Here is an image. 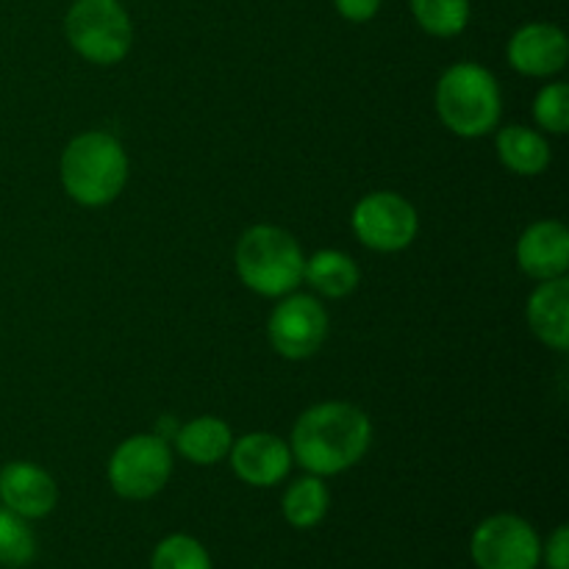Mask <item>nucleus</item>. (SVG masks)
Instances as JSON below:
<instances>
[{"label": "nucleus", "instance_id": "obj_1", "mask_svg": "<svg viewBox=\"0 0 569 569\" xmlns=\"http://www.w3.org/2000/svg\"><path fill=\"white\" fill-rule=\"evenodd\" d=\"M372 442L370 417L356 406L333 403L311 406L292 428V459L311 476H339L350 470Z\"/></svg>", "mask_w": 569, "mask_h": 569}, {"label": "nucleus", "instance_id": "obj_2", "mask_svg": "<svg viewBox=\"0 0 569 569\" xmlns=\"http://www.w3.org/2000/svg\"><path fill=\"white\" fill-rule=\"evenodd\" d=\"M59 176L76 203L89 209L111 203L128 181L126 148L106 131L81 133L61 153Z\"/></svg>", "mask_w": 569, "mask_h": 569}, {"label": "nucleus", "instance_id": "obj_3", "mask_svg": "<svg viewBox=\"0 0 569 569\" xmlns=\"http://www.w3.org/2000/svg\"><path fill=\"white\" fill-rule=\"evenodd\" d=\"M303 250L278 226H253L237 242V272L250 292L283 298L303 283Z\"/></svg>", "mask_w": 569, "mask_h": 569}, {"label": "nucleus", "instance_id": "obj_4", "mask_svg": "<svg viewBox=\"0 0 569 569\" xmlns=\"http://www.w3.org/2000/svg\"><path fill=\"white\" fill-rule=\"evenodd\" d=\"M500 87L487 67L459 61L437 83V114L456 137L476 139L500 122Z\"/></svg>", "mask_w": 569, "mask_h": 569}, {"label": "nucleus", "instance_id": "obj_5", "mask_svg": "<svg viewBox=\"0 0 569 569\" xmlns=\"http://www.w3.org/2000/svg\"><path fill=\"white\" fill-rule=\"evenodd\" d=\"M72 50L92 64H117L133 39L131 17L120 0H76L64 20Z\"/></svg>", "mask_w": 569, "mask_h": 569}, {"label": "nucleus", "instance_id": "obj_6", "mask_svg": "<svg viewBox=\"0 0 569 569\" xmlns=\"http://www.w3.org/2000/svg\"><path fill=\"white\" fill-rule=\"evenodd\" d=\"M172 476L170 445L159 433H137L111 453L109 483L120 498L150 500Z\"/></svg>", "mask_w": 569, "mask_h": 569}, {"label": "nucleus", "instance_id": "obj_7", "mask_svg": "<svg viewBox=\"0 0 569 569\" xmlns=\"http://www.w3.org/2000/svg\"><path fill=\"white\" fill-rule=\"evenodd\" d=\"M470 556L478 569H537L542 542L522 517L495 515L472 533Z\"/></svg>", "mask_w": 569, "mask_h": 569}, {"label": "nucleus", "instance_id": "obj_8", "mask_svg": "<svg viewBox=\"0 0 569 569\" xmlns=\"http://www.w3.org/2000/svg\"><path fill=\"white\" fill-rule=\"evenodd\" d=\"M353 231L361 244L378 253H398L420 231L417 209L398 192H372L353 209Z\"/></svg>", "mask_w": 569, "mask_h": 569}, {"label": "nucleus", "instance_id": "obj_9", "mask_svg": "<svg viewBox=\"0 0 569 569\" xmlns=\"http://www.w3.org/2000/svg\"><path fill=\"white\" fill-rule=\"evenodd\" d=\"M272 350L283 359H309L328 337V315L311 295H292L272 309L267 322Z\"/></svg>", "mask_w": 569, "mask_h": 569}, {"label": "nucleus", "instance_id": "obj_10", "mask_svg": "<svg viewBox=\"0 0 569 569\" xmlns=\"http://www.w3.org/2000/svg\"><path fill=\"white\" fill-rule=\"evenodd\" d=\"M567 33L553 22H528L509 39V64L528 78L556 76L567 67Z\"/></svg>", "mask_w": 569, "mask_h": 569}, {"label": "nucleus", "instance_id": "obj_11", "mask_svg": "<svg viewBox=\"0 0 569 569\" xmlns=\"http://www.w3.org/2000/svg\"><path fill=\"white\" fill-rule=\"evenodd\" d=\"M231 467L250 487H276L289 476L292 450L276 433H244L231 445Z\"/></svg>", "mask_w": 569, "mask_h": 569}, {"label": "nucleus", "instance_id": "obj_12", "mask_svg": "<svg viewBox=\"0 0 569 569\" xmlns=\"http://www.w3.org/2000/svg\"><path fill=\"white\" fill-rule=\"evenodd\" d=\"M0 500L26 520H42L59 503V487L42 467L31 461H11L0 470Z\"/></svg>", "mask_w": 569, "mask_h": 569}, {"label": "nucleus", "instance_id": "obj_13", "mask_svg": "<svg viewBox=\"0 0 569 569\" xmlns=\"http://www.w3.org/2000/svg\"><path fill=\"white\" fill-rule=\"evenodd\" d=\"M517 267L537 281L567 276L569 231L565 222L542 220L526 228L517 242Z\"/></svg>", "mask_w": 569, "mask_h": 569}, {"label": "nucleus", "instance_id": "obj_14", "mask_svg": "<svg viewBox=\"0 0 569 569\" xmlns=\"http://www.w3.org/2000/svg\"><path fill=\"white\" fill-rule=\"evenodd\" d=\"M528 326L548 348H569V281L567 276L548 278L528 298Z\"/></svg>", "mask_w": 569, "mask_h": 569}, {"label": "nucleus", "instance_id": "obj_15", "mask_svg": "<svg viewBox=\"0 0 569 569\" xmlns=\"http://www.w3.org/2000/svg\"><path fill=\"white\" fill-rule=\"evenodd\" d=\"M176 448L183 459H189L192 465L209 467L217 461L226 459L231 453L233 433L228 428V422H222L220 417H198V420H189L187 426H181L176 431Z\"/></svg>", "mask_w": 569, "mask_h": 569}, {"label": "nucleus", "instance_id": "obj_16", "mask_svg": "<svg viewBox=\"0 0 569 569\" xmlns=\"http://www.w3.org/2000/svg\"><path fill=\"white\" fill-rule=\"evenodd\" d=\"M498 156L517 176H539L550 164V144L531 128L506 126L498 131Z\"/></svg>", "mask_w": 569, "mask_h": 569}, {"label": "nucleus", "instance_id": "obj_17", "mask_svg": "<svg viewBox=\"0 0 569 569\" xmlns=\"http://www.w3.org/2000/svg\"><path fill=\"white\" fill-rule=\"evenodd\" d=\"M359 267L342 250H320L311 259H306L303 281L309 283L315 292L326 295V298H345L359 287Z\"/></svg>", "mask_w": 569, "mask_h": 569}, {"label": "nucleus", "instance_id": "obj_18", "mask_svg": "<svg viewBox=\"0 0 569 569\" xmlns=\"http://www.w3.org/2000/svg\"><path fill=\"white\" fill-rule=\"evenodd\" d=\"M328 503H331V495H328V487L322 483V478L306 476L298 478V481L287 489L281 509L289 526L315 528L317 522H322V517L328 515Z\"/></svg>", "mask_w": 569, "mask_h": 569}, {"label": "nucleus", "instance_id": "obj_19", "mask_svg": "<svg viewBox=\"0 0 569 569\" xmlns=\"http://www.w3.org/2000/svg\"><path fill=\"white\" fill-rule=\"evenodd\" d=\"M417 26L439 39L459 37L470 22V0H409Z\"/></svg>", "mask_w": 569, "mask_h": 569}, {"label": "nucleus", "instance_id": "obj_20", "mask_svg": "<svg viewBox=\"0 0 569 569\" xmlns=\"http://www.w3.org/2000/svg\"><path fill=\"white\" fill-rule=\"evenodd\" d=\"M33 553H37V539L26 517L0 506V567L20 569L31 565Z\"/></svg>", "mask_w": 569, "mask_h": 569}, {"label": "nucleus", "instance_id": "obj_21", "mask_svg": "<svg viewBox=\"0 0 569 569\" xmlns=\"http://www.w3.org/2000/svg\"><path fill=\"white\" fill-rule=\"evenodd\" d=\"M150 569H211V559L198 539L172 533L156 545Z\"/></svg>", "mask_w": 569, "mask_h": 569}, {"label": "nucleus", "instance_id": "obj_22", "mask_svg": "<svg viewBox=\"0 0 569 569\" xmlns=\"http://www.w3.org/2000/svg\"><path fill=\"white\" fill-rule=\"evenodd\" d=\"M533 117L550 133L569 131V87L567 83H548L539 89L533 100Z\"/></svg>", "mask_w": 569, "mask_h": 569}, {"label": "nucleus", "instance_id": "obj_23", "mask_svg": "<svg viewBox=\"0 0 569 569\" xmlns=\"http://www.w3.org/2000/svg\"><path fill=\"white\" fill-rule=\"evenodd\" d=\"M545 561H548V569H569V528L567 526L556 528L553 537L548 539Z\"/></svg>", "mask_w": 569, "mask_h": 569}, {"label": "nucleus", "instance_id": "obj_24", "mask_svg": "<svg viewBox=\"0 0 569 569\" xmlns=\"http://www.w3.org/2000/svg\"><path fill=\"white\" fill-rule=\"evenodd\" d=\"M333 3L348 22H370L381 9V0H333Z\"/></svg>", "mask_w": 569, "mask_h": 569}]
</instances>
